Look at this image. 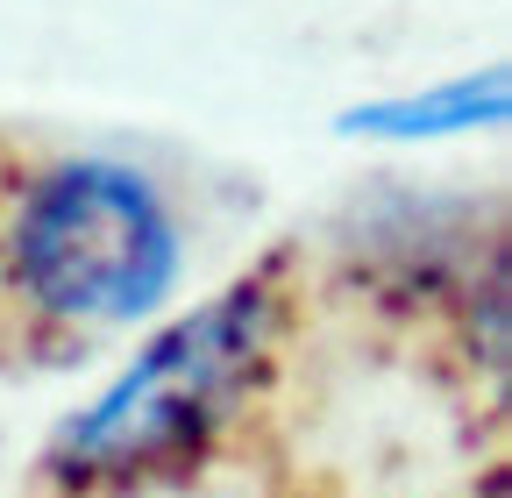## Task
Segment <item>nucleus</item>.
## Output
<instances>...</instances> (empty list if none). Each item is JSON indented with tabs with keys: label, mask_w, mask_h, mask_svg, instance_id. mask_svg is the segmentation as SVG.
<instances>
[{
	"label": "nucleus",
	"mask_w": 512,
	"mask_h": 498,
	"mask_svg": "<svg viewBox=\"0 0 512 498\" xmlns=\"http://www.w3.org/2000/svg\"><path fill=\"white\" fill-rule=\"evenodd\" d=\"M512 107V72L505 65H484L470 79H448L434 93H413V100H377V107H356L342 114L349 136H384V143H420V136H463V129H498Z\"/></svg>",
	"instance_id": "nucleus-3"
},
{
	"label": "nucleus",
	"mask_w": 512,
	"mask_h": 498,
	"mask_svg": "<svg viewBox=\"0 0 512 498\" xmlns=\"http://www.w3.org/2000/svg\"><path fill=\"white\" fill-rule=\"evenodd\" d=\"M271 342V292L235 285L200 314L164 328L121 378L57 434L50 463L64 477H136L192 456L235 413Z\"/></svg>",
	"instance_id": "nucleus-1"
},
{
	"label": "nucleus",
	"mask_w": 512,
	"mask_h": 498,
	"mask_svg": "<svg viewBox=\"0 0 512 498\" xmlns=\"http://www.w3.org/2000/svg\"><path fill=\"white\" fill-rule=\"evenodd\" d=\"M15 278L43 314L136 321L178 278V235L157 193L121 164L50 171L15 221Z\"/></svg>",
	"instance_id": "nucleus-2"
}]
</instances>
